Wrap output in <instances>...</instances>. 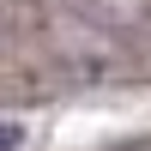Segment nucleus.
Wrapping results in <instances>:
<instances>
[{"mask_svg": "<svg viewBox=\"0 0 151 151\" xmlns=\"http://www.w3.org/2000/svg\"><path fill=\"white\" fill-rule=\"evenodd\" d=\"M18 145V127H0V151H12Z\"/></svg>", "mask_w": 151, "mask_h": 151, "instance_id": "nucleus-1", "label": "nucleus"}]
</instances>
